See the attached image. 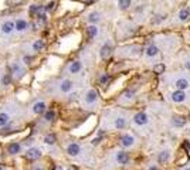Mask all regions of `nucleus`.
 Returning a JSON list of instances; mask_svg holds the SVG:
<instances>
[{
  "instance_id": "72a5a7b5",
  "label": "nucleus",
  "mask_w": 190,
  "mask_h": 170,
  "mask_svg": "<svg viewBox=\"0 0 190 170\" xmlns=\"http://www.w3.org/2000/svg\"><path fill=\"white\" fill-rule=\"evenodd\" d=\"M54 170H63V167H61V166H55Z\"/></svg>"
},
{
  "instance_id": "412c9836",
  "label": "nucleus",
  "mask_w": 190,
  "mask_h": 170,
  "mask_svg": "<svg viewBox=\"0 0 190 170\" xmlns=\"http://www.w3.org/2000/svg\"><path fill=\"white\" fill-rule=\"evenodd\" d=\"M44 45H45V44H44L43 40H37V41L33 44V48H34V51H41L44 48Z\"/></svg>"
},
{
  "instance_id": "9b49d317",
  "label": "nucleus",
  "mask_w": 190,
  "mask_h": 170,
  "mask_svg": "<svg viewBox=\"0 0 190 170\" xmlns=\"http://www.w3.org/2000/svg\"><path fill=\"white\" fill-rule=\"evenodd\" d=\"M169 159H170V153H169V150H163V152H160V153L158 154V162H159V163H166Z\"/></svg>"
},
{
  "instance_id": "9d476101",
  "label": "nucleus",
  "mask_w": 190,
  "mask_h": 170,
  "mask_svg": "<svg viewBox=\"0 0 190 170\" xmlns=\"http://www.w3.org/2000/svg\"><path fill=\"white\" fill-rule=\"evenodd\" d=\"M97 98H98V92L95 89H91V91H88L87 96H85V101L88 104H92V102L97 101Z\"/></svg>"
},
{
  "instance_id": "4468645a",
  "label": "nucleus",
  "mask_w": 190,
  "mask_h": 170,
  "mask_svg": "<svg viewBox=\"0 0 190 170\" xmlns=\"http://www.w3.org/2000/svg\"><path fill=\"white\" fill-rule=\"evenodd\" d=\"M97 34H98V28L95 26H89L87 28V37L89 38V40H91V38H94Z\"/></svg>"
},
{
  "instance_id": "5701e85b",
  "label": "nucleus",
  "mask_w": 190,
  "mask_h": 170,
  "mask_svg": "<svg viewBox=\"0 0 190 170\" xmlns=\"http://www.w3.org/2000/svg\"><path fill=\"white\" fill-rule=\"evenodd\" d=\"M109 81H111V77L108 74H102L101 75V78H99V84L101 85H108Z\"/></svg>"
},
{
  "instance_id": "f704fd0d",
  "label": "nucleus",
  "mask_w": 190,
  "mask_h": 170,
  "mask_svg": "<svg viewBox=\"0 0 190 170\" xmlns=\"http://www.w3.org/2000/svg\"><path fill=\"white\" fill-rule=\"evenodd\" d=\"M149 170H158V167H156V166H152V167H151Z\"/></svg>"
},
{
  "instance_id": "4be33fe9",
  "label": "nucleus",
  "mask_w": 190,
  "mask_h": 170,
  "mask_svg": "<svg viewBox=\"0 0 190 170\" xmlns=\"http://www.w3.org/2000/svg\"><path fill=\"white\" fill-rule=\"evenodd\" d=\"M71 86H72L71 81L64 80V81H63V84H61V91H64V92H68V91L71 89Z\"/></svg>"
},
{
  "instance_id": "f3484780",
  "label": "nucleus",
  "mask_w": 190,
  "mask_h": 170,
  "mask_svg": "<svg viewBox=\"0 0 190 170\" xmlns=\"http://www.w3.org/2000/svg\"><path fill=\"white\" fill-rule=\"evenodd\" d=\"M189 17H190V10H189V9H182V10L179 11V19L182 21H186Z\"/></svg>"
},
{
  "instance_id": "7ed1b4c3",
  "label": "nucleus",
  "mask_w": 190,
  "mask_h": 170,
  "mask_svg": "<svg viewBox=\"0 0 190 170\" xmlns=\"http://www.w3.org/2000/svg\"><path fill=\"white\" fill-rule=\"evenodd\" d=\"M135 142V138L132 136V135H124L122 138H121V145L124 146V148H129L132 146Z\"/></svg>"
},
{
  "instance_id": "39448f33",
  "label": "nucleus",
  "mask_w": 190,
  "mask_h": 170,
  "mask_svg": "<svg viewBox=\"0 0 190 170\" xmlns=\"http://www.w3.org/2000/svg\"><path fill=\"white\" fill-rule=\"evenodd\" d=\"M41 156V153H40V150L36 148H31V149H28L27 150V153H26V157L30 160H34V159H38Z\"/></svg>"
},
{
  "instance_id": "a878e982",
  "label": "nucleus",
  "mask_w": 190,
  "mask_h": 170,
  "mask_svg": "<svg viewBox=\"0 0 190 170\" xmlns=\"http://www.w3.org/2000/svg\"><path fill=\"white\" fill-rule=\"evenodd\" d=\"M54 116H55L54 111H47L45 115H44V119H45V121H54Z\"/></svg>"
},
{
  "instance_id": "c85d7f7f",
  "label": "nucleus",
  "mask_w": 190,
  "mask_h": 170,
  "mask_svg": "<svg viewBox=\"0 0 190 170\" xmlns=\"http://www.w3.org/2000/svg\"><path fill=\"white\" fill-rule=\"evenodd\" d=\"M7 121H9V116L6 113H0V126H4Z\"/></svg>"
},
{
  "instance_id": "58836bf2",
  "label": "nucleus",
  "mask_w": 190,
  "mask_h": 170,
  "mask_svg": "<svg viewBox=\"0 0 190 170\" xmlns=\"http://www.w3.org/2000/svg\"><path fill=\"white\" fill-rule=\"evenodd\" d=\"M34 170H43V169H41V167H37V169H34Z\"/></svg>"
},
{
  "instance_id": "b1692460",
  "label": "nucleus",
  "mask_w": 190,
  "mask_h": 170,
  "mask_svg": "<svg viewBox=\"0 0 190 170\" xmlns=\"http://www.w3.org/2000/svg\"><path fill=\"white\" fill-rule=\"evenodd\" d=\"M126 125V121L124 119V118H118L116 121H115V126L118 128V129H122V128H125Z\"/></svg>"
},
{
  "instance_id": "7c9ffc66",
  "label": "nucleus",
  "mask_w": 190,
  "mask_h": 170,
  "mask_svg": "<svg viewBox=\"0 0 190 170\" xmlns=\"http://www.w3.org/2000/svg\"><path fill=\"white\" fill-rule=\"evenodd\" d=\"M182 146H183V149H185L187 153H190V143H189V140H183Z\"/></svg>"
},
{
  "instance_id": "6e6552de",
  "label": "nucleus",
  "mask_w": 190,
  "mask_h": 170,
  "mask_svg": "<svg viewBox=\"0 0 190 170\" xmlns=\"http://www.w3.org/2000/svg\"><path fill=\"white\" fill-rule=\"evenodd\" d=\"M80 145L77 143H71L70 146H68V149H67V153L70 154V156H77V154L80 153Z\"/></svg>"
},
{
  "instance_id": "e433bc0d",
  "label": "nucleus",
  "mask_w": 190,
  "mask_h": 170,
  "mask_svg": "<svg viewBox=\"0 0 190 170\" xmlns=\"http://www.w3.org/2000/svg\"><path fill=\"white\" fill-rule=\"evenodd\" d=\"M186 67H187V68H190V63H187V64H186Z\"/></svg>"
},
{
  "instance_id": "f03ea898",
  "label": "nucleus",
  "mask_w": 190,
  "mask_h": 170,
  "mask_svg": "<svg viewBox=\"0 0 190 170\" xmlns=\"http://www.w3.org/2000/svg\"><path fill=\"white\" fill-rule=\"evenodd\" d=\"M186 94L183 92V91H180V89H177V91H174L173 94H172V101L173 102H183V101H186Z\"/></svg>"
},
{
  "instance_id": "423d86ee",
  "label": "nucleus",
  "mask_w": 190,
  "mask_h": 170,
  "mask_svg": "<svg viewBox=\"0 0 190 170\" xmlns=\"http://www.w3.org/2000/svg\"><path fill=\"white\" fill-rule=\"evenodd\" d=\"M176 88H177V89H180V91H183V89H187V88H189L190 86V82L187 80H186V78H179V80L176 81Z\"/></svg>"
},
{
  "instance_id": "f257e3e1",
  "label": "nucleus",
  "mask_w": 190,
  "mask_h": 170,
  "mask_svg": "<svg viewBox=\"0 0 190 170\" xmlns=\"http://www.w3.org/2000/svg\"><path fill=\"white\" fill-rule=\"evenodd\" d=\"M172 125L174 128H183L186 125V118L182 116V115H176V116L172 118Z\"/></svg>"
},
{
  "instance_id": "393cba45",
  "label": "nucleus",
  "mask_w": 190,
  "mask_h": 170,
  "mask_svg": "<svg viewBox=\"0 0 190 170\" xmlns=\"http://www.w3.org/2000/svg\"><path fill=\"white\" fill-rule=\"evenodd\" d=\"M130 1H132V0H119V9L126 10V9L130 6Z\"/></svg>"
},
{
  "instance_id": "473e14b6",
  "label": "nucleus",
  "mask_w": 190,
  "mask_h": 170,
  "mask_svg": "<svg viewBox=\"0 0 190 170\" xmlns=\"http://www.w3.org/2000/svg\"><path fill=\"white\" fill-rule=\"evenodd\" d=\"M9 82H10V77H9V75H6L4 78H3V84H4V85H7V84H9Z\"/></svg>"
},
{
  "instance_id": "0eeeda50",
  "label": "nucleus",
  "mask_w": 190,
  "mask_h": 170,
  "mask_svg": "<svg viewBox=\"0 0 190 170\" xmlns=\"http://www.w3.org/2000/svg\"><path fill=\"white\" fill-rule=\"evenodd\" d=\"M111 53H112V47L109 44H104L102 48H101V58L107 60L111 55Z\"/></svg>"
},
{
  "instance_id": "2f4dec72",
  "label": "nucleus",
  "mask_w": 190,
  "mask_h": 170,
  "mask_svg": "<svg viewBox=\"0 0 190 170\" xmlns=\"http://www.w3.org/2000/svg\"><path fill=\"white\" fill-rule=\"evenodd\" d=\"M55 9V1H51V3H48L47 4V7H45V11H53Z\"/></svg>"
},
{
  "instance_id": "cd10ccee",
  "label": "nucleus",
  "mask_w": 190,
  "mask_h": 170,
  "mask_svg": "<svg viewBox=\"0 0 190 170\" xmlns=\"http://www.w3.org/2000/svg\"><path fill=\"white\" fill-rule=\"evenodd\" d=\"M104 135H105V133H104L102 130H99V132H98V136H97V138H95V139H94V140H92V143H94V145H98V143H99V142H101V140H102Z\"/></svg>"
},
{
  "instance_id": "ddd939ff",
  "label": "nucleus",
  "mask_w": 190,
  "mask_h": 170,
  "mask_svg": "<svg viewBox=\"0 0 190 170\" xmlns=\"http://www.w3.org/2000/svg\"><path fill=\"white\" fill-rule=\"evenodd\" d=\"M33 111L36 112V113H43V112H45V104H44V102H37V104H34Z\"/></svg>"
},
{
  "instance_id": "4c0bfd02",
  "label": "nucleus",
  "mask_w": 190,
  "mask_h": 170,
  "mask_svg": "<svg viewBox=\"0 0 190 170\" xmlns=\"http://www.w3.org/2000/svg\"><path fill=\"white\" fill-rule=\"evenodd\" d=\"M85 1H88V3H91V1H94V0H85Z\"/></svg>"
},
{
  "instance_id": "bb28decb",
  "label": "nucleus",
  "mask_w": 190,
  "mask_h": 170,
  "mask_svg": "<svg viewBox=\"0 0 190 170\" xmlns=\"http://www.w3.org/2000/svg\"><path fill=\"white\" fill-rule=\"evenodd\" d=\"M44 142H45V143H48V145H54L55 143V136H54V135H47L45 139H44Z\"/></svg>"
},
{
  "instance_id": "ea45409f",
  "label": "nucleus",
  "mask_w": 190,
  "mask_h": 170,
  "mask_svg": "<svg viewBox=\"0 0 190 170\" xmlns=\"http://www.w3.org/2000/svg\"><path fill=\"white\" fill-rule=\"evenodd\" d=\"M0 170H4V167H3V166H0Z\"/></svg>"
},
{
  "instance_id": "2eb2a0df",
  "label": "nucleus",
  "mask_w": 190,
  "mask_h": 170,
  "mask_svg": "<svg viewBox=\"0 0 190 170\" xmlns=\"http://www.w3.org/2000/svg\"><path fill=\"white\" fill-rule=\"evenodd\" d=\"M159 50L156 45H149V47L146 48V55L148 57H155V55H158Z\"/></svg>"
},
{
  "instance_id": "dca6fc26",
  "label": "nucleus",
  "mask_w": 190,
  "mask_h": 170,
  "mask_svg": "<svg viewBox=\"0 0 190 170\" xmlns=\"http://www.w3.org/2000/svg\"><path fill=\"white\" fill-rule=\"evenodd\" d=\"M14 27H16V26H14L11 21H7V23H4V24L1 26V31L7 34V33H11V31H13V28H14Z\"/></svg>"
},
{
  "instance_id": "aec40b11",
  "label": "nucleus",
  "mask_w": 190,
  "mask_h": 170,
  "mask_svg": "<svg viewBox=\"0 0 190 170\" xmlns=\"http://www.w3.org/2000/svg\"><path fill=\"white\" fill-rule=\"evenodd\" d=\"M165 69H166V65L163 63H159L155 65V68H153V71H155V74H163L165 72Z\"/></svg>"
},
{
  "instance_id": "f8f14e48",
  "label": "nucleus",
  "mask_w": 190,
  "mask_h": 170,
  "mask_svg": "<svg viewBox=\"0 0 190 170\" xmlns=\"http://www.w3.org/2000/svg\"><path fill=\"white\" fill-rule=\"evenodd\" d=\"M7 150H9V153L10 154H16L20 152V145L17 143V142H14V143H10L9 146H7Z\"/></svg>"
},
{
  "instance_id": "20e7f679",
  "label": "nucleus",
  "mask_w": 190,
  "mask_h": 170,
  "mask_svg": "<svg viewBox=\"0 0 190 170\" xmlns=\"http://www.w3.org/2000/svg\"><path fill=\"white\" fill-rule=\"evenodd\" d=\"M133 122H135L136 125H146V123H148L146 113H143V112H139V113H136L135 118H133Z\"/></svg>"
},
{
  "instance_id": "1a4fd4ad",
  "label": "nucleus",
  "mask_w": 190,
  "mask_h": 170,
  "mask_svg": "<svg viewBox=\"0 0 190 170\" xmlns=\"http://www.w3.org/2000/svg\"><path fill=\"white\" fill-rule=\"evenodd\" d=\"M116 160L119 162L121 165H126L129 162V154L126 153V152H119V153L116 154Z\"/></svg>"
},
{
  "instance_id": "a211bd4d",
  "label": "nucleus",
  "mask_w": 190,
  "mask_h": 170,
  "mask_svg": "<svg viewBox=\"0 0 190 170\" xmlns=\"http://www.w3.org/2000/svg\"><path fill=\"white\" fill-rule=\"evenodd\" d=\"M80 69H81V63H80V61H75V63L71 64V67H70L71 74H75V72H78Z\"/></svg>"
},
{
  "instance_id": "a19ab883",
  "label": "nucleus",
  "mask_w": 190,
  "mask_h": 170,
  "mask_svg": "<svg viewBox=\"0 0 190 170\" xmlns=\"http://www.w3.org/2000/svg\"><path fill=\"white\" fill-rule=\"evenodd\" d=\"M183 170H190V169H189V167H186V169H183Z\"/></svg>"
},
{
  "instance_id": "79ce46f5",
  "label": "nucleus",
  "mask_w": 190,
  "mask_h": 170,
  "mask_svg": "<svg viewBox=\"0 0 190 170\" xmlns=\"http://www.w3.org/2000/svg\"><path fill=\"white\" fill-rule=\"evenodd\" d=\"M189 119H190V115H189Z\"/></svg>"
},
{
  "instance_id": "c756f323",
  "label": "nucleus",
  "mask_w": 190,
  "mask_h": 170,
  "mask_svg": "<svg viewBox=\"0 0 190 170\" xmlns=\"http://www.w3.org/2000/svg\"><path fill=\"white\" fill-rule=\"evenodd\" d=\"M88 19H89V21H91V23H97V21L99 20V16H98V13H91Z\"/></svg>"
},
{
  "instance_id": "c9c22d12",
  "label": "nucleus",
  "mask_w": 190,
  "mask_h": 170,
  "mask_svg": "<svg viewBox=\"0 0 190 170\" xmlns=\"http://www.w3.org/2000/svg\"><path fill=\"white\" fill-rule=\"evenodd\" d=\"M70 170H77V167H74V166H71V167H70Z\"/></svg>"
},
{
  "instance_id": "6ab92c4d",
  "label": "nucleus",
  "mask_w": 190,
  "mask_h": 170,
  "mask_svg": "<svg viewBox=\"0 0 190 170\" xmlns=\"http://www.w3.org/2000/svg\"><path fill=\"white\" fill-rule=\"evenodd\" d=\"M26 28H27V21H24V20H17L16 21V30L23 31V30H26Z\"/></svg>"
}]
</instances>
